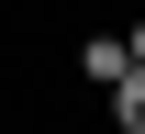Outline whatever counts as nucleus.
Listing matches in <instances>:
<instances>
[{
  "label": "nucleus",
  "instance_id": "nucleus-2",
  "mask_svg": "<svg viewBox=\"0 0 145 134\" xmlns=\"http://www.w3.org/2000/svg\"><path fill=\"white\" fill-rule=\"evenodd\" d=\"M101 101H112V134H145V67H134V78H112Z\"/></svg>",
  "mask_w": 145,
  "mask_h": 134
},
{
  "label": "nucleus",
  "instance_id": "nucleus-1",
  "mask_svg": "<svg viewBox=\"0 0 145 134\" xmlns=\"http://www.w3.org/2000/svg\"><path fill=\"white\" fill-rule=\"evenodd\" d=\"M145 56H134V34H89L78 45V78H89V90H112V78H134Z\"/></svg>",
  "mask_w": 145,
  "mask_h": 134
},
{
  "label": "nucleus",
  "instance_id": "nucleus-3",
  "mask_svg": "<svg viewBox=\"0 0 145 134\" xmlns=\"http://www.w3.org/2000/svg\"><path fill=\"white\" fill-rule=\"evenodd\" d=\"M134 56H145V22H134Z\"/></svg>",
  "mask_w": 145,
  "mask_h": 134
}]
</instances>
